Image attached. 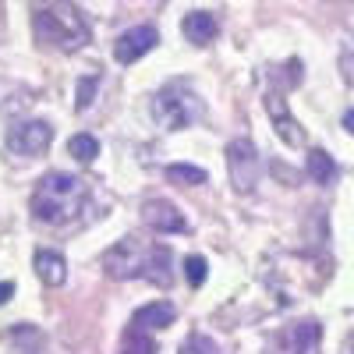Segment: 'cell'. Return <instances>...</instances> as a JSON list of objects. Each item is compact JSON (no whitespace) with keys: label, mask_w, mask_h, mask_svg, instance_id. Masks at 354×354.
Here are the masks:
<instances>
[{"label":"cell","mask_w":354,"mask_h":354,"mask_svg":"<svg viewBox=\"0 0 354 354\" xmlns=\"http://www.w3.org/2000/svg\"><path fill=\"white\" fill-rule=\"evenodd\" d=\"M174 252L163 241H142V238H121L106 255L103 270L110 280H149L156 287L174 283Z\"/></svg>","instance_id":"obj_1"},{"label":"cell","mask_w":354,"mask_h":354,"mask_svg":"<svg viewBox=\"0 0 354 354\" xmlns=\"http://www.w3.org/2000/svg\"><path fill=\"white\" fill-rule=\"evenodd\" d=\"M88 205V185L75 174H64V170H53L46 174L43 181L36 185L32 198H28V209L39 223H50V227H68L75 223Z\"/></svg>","instance_id":"obj_2"},{"label":"cell","mask_w":354,"mask_h":354,"mask_svg":"<svg viewBox=\"0 0 354 354\" xmlns=\"http://www.w3.org/2000/svg\"><path fill=\"white\" fill-rule=\"evenodd\" d=\"M32 32L39 46L75 53L93 43V28H88L82 8L75 0H43L32 11Z\"/></svg>","instance_id":"obj_3"},{"label":"cell","mask_w":354,"mask_h":354,"mask_svg":"<svg viewBox=\"0 0 354 354\" xmlns=\"http://www.w3.org/2000/svg\"><path fill=\"white\" fill-rule=\"evenodd\" d=\"M153 117L163 131H185L205 117V103L185 78H174L153 96Z\"/></svg>","instance_id":"obj_4"},{"label":"cell","mask_w":354,"mask_h":354,"mask_svg":"<svg viewBox=\"0 0 354 354\" xmlns=\"http://www.w3.org/2000/svg\"><path fill=\"white\" fill-rule=\"evenodd\" d=\"M223 156H227V174H230L234 192H241V195L255 192L259 170H262L255 145H252L248 138H234V142H227V153H223Z\"/></svg>","instance_id":"obj_5"},{"label":"cell","mask_w":354,"mask_h":354,"mask_svg":"<svg viewBox=\"0 0 354 354\" xmlns=\"http://www.w3.org/2000/svg\"><path fill=\"white\" fill-rule=\"evenodd\" d=\"M319 340H322V326L315 319L290 322L270 344V354H319Z\"/></svg>","instance_id":"obj_6"},{"label":"cell","mask_w":354,"mask_h":354,"mask_svg":"<svg viewBox=\"0 0 354 354\" xmlns=\"http://www.w3.org/2000/svg\"><path fill=\"white\" fill-rule=\"evenodd\" d=\"M53 142V128L46 121H18L8 128V149L15 156H43Z\"/></svg>","instance_id":"obj_7"},{"label":"cell","mask_w":354,"mask_h":354,"mask_svg":"<svg viewBox=\"0 0 354 354\" xmlns=\"http://www.w3.org/2000/svg\"><path fill=\"white\" fill-rule=\"evenodd\" d=\"M156 43H160V32H156L153 25H135V28H128V32L117 36L113 57H117V64H135V61H142V57L149 53Z\"/></svg>","instance_id":"obj_8"},{"label":"cell","mask_w":354,"mask_h":354,"mask_svg":"<svg viewBox=\"0 0 354 354\" xmlns=\"http://www.w3.org/2000/svg\"><path fill=\"white\" fill-rule=\"evenodd\" d=\"M142 223L149 230H156V234H185L188 230V220L181 216V209L167 198L142 202Z\"/></svg>","instance_id":"obj_9"},{"label":"cell","mask_w":354,"mask_h":354,"mask_svg":"<svg viewBox=\"0 0 354 354\" xmlns=\"http://www.w3.org/2000/svg\"><path fill=\"white\" fill-rule=\"evenodd\" d=\"M266 113H270V121H273L280 142L290 145V149H301V145H305V128L294 121V113L287 110L283 93H270V96H266Z\"/></svg>","instance_id":"obj_10"},{"label":"cell","mask_w":354,"mask_h":354,"mask_svg":"<svg viewBox=\"0 0 354 354\" xmlns=\"http://www.w3.org/2000/svg\"><path fill=\"white\" fill-rule=\"evenodd\" d=\"M174 319H177V308L170 301H153V305H142L131 315V330H138V333H160V330L170 326Z\"/></svg>","instance_id":"obj_11"},{"label":"cell","mask_w":354,"mask_h":354,"mask_svg":"<svg viewBox=\"0 0 354 354\" xmlns=\"http://www.w3.org/2000/svg\"><path fill=\"white\" fill-rule=\"evenodd\" d=\"M32 270H36V277H39L46 287H61V283L68 280V262H64V255L57 252V248H36Z\"/></svg>","instance_id":"obj_12"},{"label":"cell","mask_w":354,"mask_h":354,"mask_svg":"<svg viewBox=\"0 0 354 354\" xmlns=\"http://www.w3.org/2000/svg\"><path fill=\"white\" fill-rule=\"evenodd\" d=\"M181 32H185V39H188L192 46H209V43L216 39V32H220V21H216L209 11H192V15H185V21H181Z\"/></svg>","instance_id":"obj_13"},{"label":"cell","mask_w":354,"mask_h":354,"mask_svg":"<svg viewBox=\"0 0 354 354\" xmlns=\"http://www.w3.org/2000/svg\"><path fill=\"white\" fill-rule=\"evenodd\" d=\"M305 170H308V177L315 185H333L337 181V163H333V156L326 149H312Z\"/></svg>","instance_id":"obj_14"},{"label":"cell","mask_w":354,"mask_h":354,"mask_svg":"<svg viewBox=\"0 0 354 354\" xmlns=\"http://www.w3.org/2000/svg\"><path fill=\"white\" fill-rule=\"evenodd\" d=\"M68 153H71V160H78L82 167H88V163H96V156H100V142H96L93 135L78 131V135H71V142H68Z\"/></svg>","instance_id":"obj_15"},{"label":"cell","mask_w":354,"mask_h":354,"mask_svg":"<svg viewBox=\"0 0 354 354\" xmlns=\"http://www.w3.org/2000/svg\"><path fill=\"white\" fill-rule=\"evenodd\" d=\"M167 181L181 185V188H195V185H205V170L192 167V163H170L167 167Z\"/></svg>","instance_id":"obj_16"},{"label":"cell","mask_w":354,"mask_h":354,"mask_svg":"<svg viewBox=\"0 0 354 354\" xmlns=\"http://www.w3.org/2000/svg\"><path fill=\"white\" fill-rule=\"evenodd\" d=\"M96 88H100V75H82L75 85V110H88V103L96 100Z\"/></svg>","instance_id":"obj_17"},{"label":"cell","mask_w":354,"mask_h":354,"mask_svg":"<svg viewBox=\"0 0 354 354\" xmlns=\"http://www.w3.org/2000/svg\"><path fill=\"white\" fill-rule=\"evenodd\" d=\"M121 354H160V351H156V340H153L149 333L128 330V337H124V347H121Z\"/></svg>","instance_id":"obj_18"},{"label":"cell","mask_w":354,"mask_h":354,"mask_svg":"<svg viewBox=\"0 0 354 354\" xmlns=\"http://www.w3.org/2000/svg\"><path fill=\"white\" fill-rule=\"evenodd\" d=\"M205 277H209V262H205L202 255H188L185 259V280H188V287H202Z\"/></svg>","instance_id":"obj_19"},{"label":"cell","mask_w":354,"mask_h":354,"mask_svg":"<svg viewBox=\"0 0 354 354\" xmlns=\"http://www.w3.org/2000/svg\"><path fill=\"white\" fill-rule=\"evenodd\" d=\"M177 354H220V347L205 337V333H192L185 344H181V351Z\"/></svg>","instance_id":"obj_20"},{"label":"cell","mask_w":354,"mask_h":354,"mask_svg":"<svg viewBox=\"0 0 354 354\" xmlns=\"http://www.w3.org/2000/svg\"><path fill=\"white\" fill-rule=\"evenodd\" d=\"M11 294H15V283L4 280V283H0V305H8V301H11Z\"/></svg>","instance_id":"obj_21"},{"label":"cell","mask_w":354,"mask_h":354,"mask_svg":"<svg viewBox=\"0 0 354 354\" xmlns=\"http://www.w3.org/2000/svg\"><path fill=\"white\" fill-rule=\"evenodd\" d=\"M344 128L354 135V110H347V113H344Z\"/></svg>","instance_id":"obj_22"}]
</instances>
